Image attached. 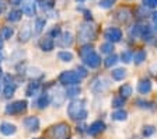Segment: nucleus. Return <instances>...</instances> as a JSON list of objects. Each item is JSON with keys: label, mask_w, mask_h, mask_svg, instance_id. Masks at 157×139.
I'll return each instance as SVG.
<instances>
[{"label": "nucleus", "mask_w": 157, "mask_h": 139, "mask_svg": "<svg viewBox=\"0 0 157 139\" xmlns=\"http://www.w3.org/2000/svg\"><path fill=\"white\" fill-rule=\"evenodd\" d=\"M31 34H33V28H31V24L29 23H25L24 27H21L20 30V34H18V40L21 42H27V41L31 38Z\"/></svg>", "instance_id": "15"}, {"label": "nucleus", "mask_w": 157, "mask_h": 139, "mask_svg": "<svg viewBox=\"0 0 157 139\" xmlns=\"http://www.w3.org/2000/svg\"><path fill=\"white\" fill-rule=\"evenodd\" d=\"M136 104L140 108H147V110H154V104L151 101H146V100H136Z\"/></svg>", "instance_id": "37"}, {"label": "nucleus", "mask_w": 157, "mask_h": 139, "mask_svg": "<svg viewBox=\"0 0 157 139\" xmlns=\"http://www.w3.org/2000/svg\"><path fill=\"white\" fill-rule=\"evenodd\" d=\"M62 139H70V138H69V136H66V138H62Z\"/></svg>", "instance_id": "51"}, {"label": "nucleus", "mask_w": 157, "mask_h": 139, "mask_svg": "<svg viewBox=\"0 0 157 139\" xmlns=\"http://www.w3.org/2000/svg\"><path fill=\"white\" fill-rule=\"evenodd\" d=\"M153 89V83L150 82L149 79H140L139 83H137V91L140 93V94H149Z\"/></svg>", "instance_id": "14"}, {"label": "nucleus", "mask_w": 157, "mask_h": 139, "mask_svg": "<svg viewBox=\"0 0 157 139\" xmlns=\"http://www.w3.org/2000/svg\"><path fill=\"white\" fill-rule=\"evenodd\" d=\"M151 18H153L154 23H157V11H154V13L151 14Z\"/></svg>", "instance_id": "45"}, {"label": "nucleus", "mask_w": 157, "mask_h": 139, "mask_svg": "<svg viewBox=\"0 0 157 139\" xmlns=\"http://www.w3.org/2000/svg\"><path fill=\"white\" fill-rule=\"evenodd\" d=\"M154 133H156V128H154L153 125H146L142 129V135H143L144 138H149V136L154 135Z\"/></svg>", "instance_id": "34"}, {"label": "nucleus", "mask_w": 157, "mask_h": 139, "mask_svg": "<svg viewBox=\"0 0 157 139\" xmlns=\"http://www.w3.org/2000/svg\"><path fill=\"white\" fill-rule=\"evenodd\" d=\"M109 86H111V83H109L108 79H105V77H97V79H94L93 83L90 84V89L94 93H102L109 89Z\"/></svg>", "instance_id": "6"}, {"label": "nucleus", "mask_w": 157, "mask_h": 139, "mask_svg": "<svg viewBox=\"0 0 157 139\" xmlns=\"http://www.w3.org/2000/svg\"><path fill=\"white\" fill-rule=\"evenodd\" d=\"M128 72L124 69V68H117V69L112 70V79L117 80V82H121V80H124L125 77H126Z\"/></svg>", "instance_id": "22"}, {"label": "nucleus", "mask_w": 157, "mask_h": 139, "mask_svg": "<svg viewBox=\"0 0 157 139\" xmlns=\"http://www.w3.org/2000/svg\"><path fill=\"white\" fill-rule=\"evenodd\" d=\"M111 118L114 119V121H126L128 113L125 111V110L119 108V110H117V111H114V113L111 114Z\"/></svg>", "instance_id": "23"}, {"label": "nucleus", "mask_w": 157, "mask_h": 139, "mask_svg": "<svg viewBox=\"0 0 157 139\" xmlns=\"http://www.w3.org/2000/svg\"><path fill=\"white\" fill-rule=\"evenodd\" d=\"M2 60H3V55L0 53V63H2Z\"/></svg>", "instance_id": "50"}, {"label": "nucleus", "mask_w": 157, "mask_h": 139, "mask_svg": "<svg viewBox=\"0 0 157 139\" xmlns=\"http://www.w3.org/2000/svg\"><path fill=\"white\" fill-rule=\"evenodd\" d=\"M146 51H137V52H135L133 53V62H135V65H142V63L146 60Z\"/></svg>", "instance_id": "25"}, {"label": "nucleus", "mask_w": 157, "mask_h": 139, "mask_svg": "<svg viewBox=\"0 0 157 139\" xmlns=\"http://www.w3.org/2000/svg\"><path fill=\"white\" fill-rule=\"evenodd\" d=\"M51 101H52V97L49 96L48 93H45V94H42L41 97H38V100H36L35 106L38 107L39 110H44V108H46V107L51 104Z\"/></svg>", "instance_id": "17"}, {"label": "nucleus", "mask_w": 157, "mask_h": 139, "mask_svg": "<svg viewBox=\"0 0 157 139\" xmlns=\"http://www.w3.org/2000/svg\"><path fill=\"white\" fill-rule=\"evenodd\" d=\"M23 0H13V4H21Z\"/></svg>", "instance_id": "46"}, {"label": "nucleus", "mask_w": 157, "mask_h": 139, "mask_svg": "<svg viewBox=\"0 0 157 139\" xmlns=\"http://www.w3.org/2000/svg\"><path fill=\"white\" fill-rule=\"evenodd\" d=\"M73 34L69 33V31H65V33H62L58 37V40H56V45L60 46V48H67V46H70L73 44Z\"/></svg>", "instance_id": "9"}, {"label": "nucleus", "mask_w": 157, "mask_h": 139, "mask_svg": "<svg viewBox=\"0 0 157 139\" xmlns=\"http://www.w3.org/2000/svg\"><path fill=\"white\" fill-rule=\"evenodd\" d=\"M114 2H115V0H114Z\"/></svg>", "instance_id": "54"}, {"label": "nucleus", "mask_w": 157, "mask_h": 139, "mask_svg": "<svg viewBox=\"0 0 157 139\" xmlns=\"http://www.w3.org/2000/svg\"><path fill=\"white\" fill-rule=\"evenodd\" d=\"M153 31H156V33H157V23H154V27H153Z\"/></svg>", "instance_id": "48"}, {"label": "nucleus", "mask_w": 157, "mask_h": 139, "mask_svg": "<svg viewBox=\"0 0 157 139\" xmlns=\"http://www.w3.org/2000/svg\"><path fill=\"white\" fill-rule=\"evenodd\" d=\"M53 4H55V0H41L39 2V6L42 10H49V9H52Z\"/></svg>", "instance_id": "38"}, {"label": "nucleus", "mask_w": 157, "mask_h": 139, "mask_svg": "<svg viewBox=\"0 0 157 139\" xmlns=\"http://www.w3.org/2000/svg\"><path fill=\"white\" fill-rule=\"evenodd\" d=\"M76 73L78 75V77H80V79H84V77H87V75H88L87 69H86V68H83V66H77V68H76Z\"/></svg>", "instance_id": "41"}, {"label": "nucleus", "mask_w": 157, "mask_h": 139, "mask_svg": "<svg viewBox=\"0 0 157 139\" xmlns=\"http://www.w3.org/2000/svg\"><path fill=\"white\" fill-rule=\"evenodd\" d=\"M100 51H101V53H107V55H111V53L114 52V44H111V42H104V44H101V46H100Z\"/></svg>", "instance_id": "32"}, {"label": "nucleus", "mask_w": 157, "mask_h": 139, "mask_svg": "<svg viewBox=\"0 0 157 139\" xmlns=\"http://www.w3.org/2000/svg\"><path fill=\"white\" fill-rule=\"evenodd\" d=\"M16 89H17V86L14 83H7V84H4V89H3L4 98H11V97L14 96V93H16Z\"/></svg>", "instance_id": "21"}, {"label": "nucleus", "mask_w": 157, "mask_h": 139, "mask_svg": "<svg viewBox=\"0 0 157 139\" xmlns=\"http://www.w3.org/2000/svg\"><path fill=\"white\" fill-rule=\"evenodd\" d=\"M69 125L65 122H59L56 125H53L49 131V136L53 139H62V138H66L69 135Z\"/></svg>", "instance_id": "4"}, {"label": "nucleus", "mask_w": 157, "mask_h": 139, "mask_svg": "<svg viewBox=\"0 0 157 139\" xmlns=\"http://www.w3.org/2000/svg\"><path fill=\"white\" fill-rule=\"evenodd\" d=\"M142 30H143V25H140V24H135L131 30H129V35H131L132 38H137V37L142 35Z\"/></svg>", "instance_id": "31"}, {"label": "nucleus", "mask_w": 157, "mask_h": 139, "mask_svg": "<svg viewBox=\"0 0 157 139\" xmlns=\"http://www.w3.org/2000/svg\"><path fill=\"white\" fill-rule=\"evenodd\" d=\"M95 27L90 23H84L80 25L78 28V33H77V40L80 42H90V41L95 40Z\"/></svg>", "instance_id": "2"}, {"label": "nucleus", "mask_w": 157, "mask_h": 139, "mask_svg": "<svg viewBox=\"0 0 157 139\" xmlns=\"http://www.w3.org/2000/svg\"><path fill=\"white\" fill-rule=\"evenodd\" d=\"M118 62H119V56L115 55V53H111V55H108V58L104 60V65H105V68H112V66H115Z\"/></svg>", "instance_id": "27"}, {"label": "nucleus", "mask_w": 157, "mask_h": 139, "mask_svg": "<svg viewBox=\"0 0 157 139\" xmlns=\"http://www.w3.org/2000/svg\"><path fill=\"white\" fill-rule=\"evenodd\" d=\"M2 48H3V40L0 38V51H2Z\"/></svg>", "instance_id": "47"}, {"label": "nucleus", "mask_w": 157, "mask_h": 139, "mask_svg": "<svg viewBox=\"0 0 157 139\" xmlns=\"http://www.w3.org/2000/svg\"><path fill=\"white\" fill-rule=\"evenodd\" d=\"M21 17H23V11L21 10H11L7 16V20L11 21V23H17V21L21 20Z\"/></svg>", "instance_id": "26"}, {"label": "nucleus", "mask_w": 157, "mask_h": 139, "mask_svg": "<svg viewBox=\"0 0 157 139\" xmlns=\"http://www.w3.org/2000/svg\"><path fill=\"white\" fill-rule=\"evenodd\" d=\"M131 16H132L131 11L128 10V9H124V7L119 9V10L115 13V18H117L119 23H126V21L131 18Z\"/></svg>", "instance_id": "18"}, {"label": "nucleus", "mask_w": 157, "mask_h": 139, "mask_svg": "<svg viewBox=\"0 0 157 139\" xmlns=\"http://www.w3.org/2000/svg\"><path fill=\"white\" fill-rule=\"evenodd\" d=\"M58 59L62 62H72L73 60V53L69 51H60L58 52Z\"/></svg>", "instance_id": "30"}, {"label": "nucleus", "mask_w": 157, "mask_h": 139, "mask_svg": "<svg viewBox=\"0 0 157 139\" xmlns=\"http://www.w3.org/2000/svg\"><path fill=\"white\" fill-rule=\"evenodd\" d=\"M34 139H42V138H34Z\"/></svg>", "instance_id": "53"}, {"label": "nucleus", "mask_w": 157, "mask_h": 139, "mask_svg": "<svg viewBox=\"0 0 157 139\" xmlns=\"http://www.w3.org/2000/svg\"><path fill=\"white\" fill-rule=\"evenodd\" d=\"M80 82H82V79L73 70H65L59 75V83L63 86H77Z\"/></svg>", "instance_id": "3"}, {"label": "nucleus", "mask_w": 157, "mask_h": 139, "mask_svg": "<svg viewBox=\"0 0 157 139\" xmlns=\"http://www.w3.org/2000/svg\"><path fill=\"white\" fill-rule=\"evenodd\" d=\"M27 72H28V76H31V77L42 76V73H41V70H39L38 68H28V69H27Z\"/></svg>", "instance_id": "39"}, {"label": "nucleus", "mask_w": 157, "mask_h": 139, "mask_svg": "<svg viewBox=\"0 0 157 139\" xmlns=\"http://www.w3.org/2000/svg\"><path fill=\"white\" fill-rule=\"evenodd\" d=\"M6 9H7V3L4 2V0H0V14L4 13V11H6Z\"/></svg>", "instance_id": "44"}, {"label": "nucleus", "mask_w": 157, "mask_h": 139, "mask_svg": "<svg viewBox=\"0 0 157 139\" xmlns=\"http://www.w3.org/2000/svg\"><path fill=\"white\" fill-rule=\"evenodd\" d=\"M17 132V126L14 124H10V122H2L0 124V133H3L4 136H10V135H14Z\"/></svg>", "instance_id": "16"}, {"label": "nucleus", "mask_w": 157, "mask_h": 139, "mask_svg": "<svg viewBox=\"0 0 157 139\" xmlns=\"http://www.w3.org/2000/svg\"><path fill=\"white\" fill-rule=\"evenodd\" d=\"M104 37L107 38L108 42H111V44L119 42L122 40V31L119 28H117V27H109V28L105 30Z\"/></svg>", "instance_id": "7"}, {"label": "nucleus", "mask_w": 157, "mask_h": 139, "mask_svg": "<svg viewBox=\"0 0 157 139\" xmlns=\"http://www.w3.org/2000/svg\"><path fill=\"white\" fill-rule=\"evenodd\" d=\"M67 115L73 121H84L88 117L87 111V101L84 98L82 100H73L67 106Z\"/></svg>", "instance_id": "1"}, {"label": "nucleus", "mask_w": 157, "mask_h": 139, "mask_svg": "<svg viewBox=\"0 0 157 139\" xmlns=\"http://www.w3.org/2000/svg\"><path fill=\"white\" fill-rule=\"evenodd\" d=\"M24 126L27 128V131H29V132H36V131H39V118L38 117H27V118H24L23 121Z\"/></svg>", "instance_id": "10"}, {"label": "nucleus", "mask_w": 157, "mask_h": 139, "mask_svg": "<svg viewBox=\"0 0 157 139\" xmlns=\"http://www.w3.org/2000/svg\"><path fill=\"white\" fill-rule=\"evenodd\" d=\"M14 34V28L13 27H4L3 30H2V38L3 40H10Z\"/></svg>", "instance_id": "35"}, {"label": "nucleus", "mask_w": 157, "mask_h": 139, "mask_svg": "<svg viewBox=\"0 0 157 139\" xmlns=\"http://www.w3.org/2000/svg\"><path fill=\"white\" fill-rule=\"evenodd\" d=\"M27 103L25 100H17V101H13L6 106V114H11V115H16V114H23L27 110Z\"/></svg>", "instance_id": "5"}, {"label": "nucleus", "mask_w": 157, "mask_h": 139, "mask_svg": "<svg viewBox=\"0 0 157 139\" xmlns=\"http://www.w3.org/2000/svg\"><path fill=\"white\" fill-rule=\"evenodd\" d=\"M60 34H62V31H60V27H58V25H55L52 28V30L49 31V34L48 35H51L52 37V38H58L59 35H60Z\"/></svg>", "instance_id": "43"}, {"label": "nucleus", "mask_w": 157, "mask_h": 139, "mask_svg": "<svg viewBox=\"0 0 157 139\" xmlns=\"http://www.w3.org/2000/svg\"><path fill=\"white\" fill-rule=\"evenodd\" d=\"M76 2H77V3H78V2H80V3H84L86 0H76Z\"/></svg>", "instance_id": "49"}, {"label": "nucleus", "mask_w": 157, "mask_h": 139, "mask_svg": "<svg viewBox=\"0 0 157 139\" xmlns=\"http://www.w3.org/2000/svg\"><path fill=\"white\" fill-rule=\"evenodd\" d=\"M111 106L114 107V108H122V107L125 106V98L122 96H117L112 98V103Z\"/></svg>", "instance_id": "33"}, {"label": "nucleus", "mask_w": 157, "mask_h": 139, "mask_svg": "<svg viewBox=\"0 0 157 139\" xmlns=\"http://www.w3.org/2000/svg\"><path fill=\"white\" fill-rule=\"evenodd\" d=\"M114 3H115L114 0H100L98 6L101 7V9H111L112 4H114Z\"/></svg>", "instance_id": "40"}, {"label": "nucleus", "mask_w": 157, "mask_h": 139, "mask_svg": "<svg viewBox=\"0 0 157 139\" xmlns=\"http://www.w3.org/2000/svg\"><path fill=\"white\" fill-rule=\"evenodd\" d=\"M39 89H41V83L34 80L33 83H29L28 84V87H27V90H25V94L28 97H34L36 93L39 91Z\"/></svg>", "instance_id": "20"}, {"label": "nucleus", "mask_w": 157, "mask_h": 139, "mask_svg": "<svg viewBox=\"0 0 157 139\" xmlns=\"http://www.w3.org/2000/svg\"><path fill=\"white\" fill-rule=\"evenodd\" d=\"M119 94H121L124 98H128V97H131L133 94V87L131 84H122L119 87Z\"/></svg>", "instance_id": "24"}, {"label": "nucleus", "mask_w": 157, "mask_h": 139, "mask_svg": "<svg viewBox=\"0 0 157 139\" xmlns=\"http://www.w3.org/2000/svg\"><path fill=\"white\" fill-rule=\"evenodd\" d=\"M83 62H84V65L87 68H90V69H95V68H98L100 65H101V56H100L98 53L93 52V53H90L88 56H86L84 59H83Z\"/></svg>", "instance_id": "11"}, {"label": "nucleus", "mask_w": 157, "mask_h": 139, "mask_svg": "<svg viewBox=\"0 0 157 139\" xmlns=\"http://www.w3.org/2000/svg\"><path fill=\"white\" fill-rule=\"evenodd\" d=\"M121 59L124 63H131L132 60H133V53H132L131 51H124V52L121 53Z\"/></svg>", "instance_id": "36"}, {"label": "nucleus", "mask_w": 157, "mask_h": 139, "mask_svg": "<svg viewBox=\"0 0 157 139\" xmlns=\"http://www.w3.org/2000/svg\"><path fill=\"white\" fill-rule=\"evenodd\" d=\"M93 52H94V46L90 45V44H86V45L82 46V49L78 51V55L82 56V59H84L86 56H88V55Z\"/></svg>", "instance_id": "28"}, {"label": "nucleus", "mask_w": 157, "mask_h": 139, "mask_svg": "<svg viewBox=\"0 0 157 139\" xmlns=\"http://www.w3.org/2000/svg\"><path fill=\"white\" fill-rule=\"evenodd\" d=\"M142 4L147 9H154L157 7V0H142Z\"/></svg>", "instance_id": "42"}, {"label": "nucleus", "mask_w": 157, "mask_h": 139, "mask_svg": "<svg viewBox=\"0 0 157 139\" xmlns=\"http://www.w3.org/2000/svg\"><path fill=\"white\" fill-rule=\"evenodd\" d=\"M21 11L28 17H34L36 13V4L34 0H23L21 2Z\"/></svg>", "instance_id": "8"}, {"label": "nucleus", "mask_w": 157, "mask_h": 139, "mask_svg": "<svg viewBox=\"0 0 157 139\" xmlns=\"http://www.w3.org/2000/svg\"><path fill=\"white\" fill-rule=\"evenodd\" d=\"M105 129V124L104 121H94L93 124H90V126H87V133L91 136H95L98 135V133H101L102 131Z\"/></svg>", "instance_id": "12"}, {"label": "nucleus", "mask_w": 157, "mask_h": 139, "mask_svg": "<svg viewBox=\"0 0 157 139\" xmlns=\"http://www.w3.org/2000/svg\"><path fill=\"white\" fill-rule=\"evenodd\" d=\"M0 76H2V69H0Z\"/></svg>", "instance_id": "52"}, {"label": "nucleus", "mask_w": 157, "mask_h": 139, "mask_svg": "<svg viewBox=\"0 0 157 139\" xmlns=\"http://www.w3.org/2000/svg\"><path fill=\"white\" fill-rule=\"evenodd\" d=\"M39 46L44 52H51V51L55 48V41L51 35H45L39 40Z\"/></svg>", "instance_id": "13"}, {"label": "nucleus", "mask_w": 157, "mask_h": 139, "mask_svg": "<svg viewBox=\"0 0 157 139\" xmlns=\"http://www.w3.org/2000/svg\"><path fill=\"white\" fill-rule=\"evenodd\" d=\"M82 93V87L78 86H67V89L65 90V94L67 98H75V97H78Z\"/></svg>", "instance_id": "19"}, {"label": "nucleus", "mask_w": 157, "mask_h": 139, "mask_svg": "<svg viewBox=\"0 0 157 139\" xmlns=\"http://www.w3.org/2000/svg\"><path fill=\"white\" fill-rule=\"evenodd\" d=\"M45 18H36L35 23H34V33L35 34H41L44 31V28H45Z\"/></svg>", "instance_id": "29"}]
</instances>
